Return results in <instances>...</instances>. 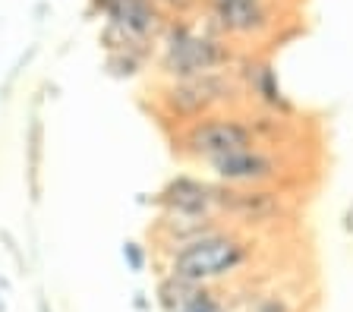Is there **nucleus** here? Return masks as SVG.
<instances>
[{"label": "nucleus", "instance_id": "obj_1", "mask_svg": "<svg viewBox=\"0 0 353 312\" xmlns=\"http://www.w3.org/2000/svg\"><path fill=\"white\" fill-rule=\"evenodd\" d=\"M252 259V240L236 227H218L212 233L183 243L170 253L168 275L183 278L192 284L214 287L221 281H230L250 265Z\"/></svg>", "mask_w": 353, "mask_h": 312}, {"label": "nucleus", "instance_id": "obj_2", "mask_svg": "<svg viewBox=\"0 0 353 312\" xmlns=\"http://www.w3.org/2000/svg\"><path fill=\"white\" fill-rule=\"evenodd\" d=\"M234 63V51H230L221 38L214 35H199L192 29H174L164 45L161 67L176 79H192V76L221 73Z\"/></svg>", "mask_w": 353, "mask_h": 312}, {"label": "nucleus", "instance_id": "obj_3", "mask_svg": "<svg viewBox=\"0 0 353 312\" xmlns=\"http://www.w3.org/2000/svg\"><path fill=\"white\" fill-rule=\"evenodd\" d=\"M252 145H259V129L240 117H202L192 120L183 133V152L202 161H214Z\"/></svg>", "mask_w": 353, "mask_h": 312}, {"label": "nucleus", "instance_id": "obj_4", "mask_svg": "<svg viewBox=\"0 0 353 312\" xmlns=\"http://www.w3.org/2000/svg\"><path fill=\"white\" fill-rule=\"evenodd\" d=\"M240 92V82L234 73L221 70V73H205V76H192V79H176L168 92V104L176 117H202L212 107L230 101V95Z\"/></svg>", "mask_w": 353, "mask_h": 312}, {"label": "nucleus", "instance_id": "obj_5", "mask_svg": "<svg viewBox=\"0 0 353 312\" xmlns=\"http://www.w3.org/2000/svg\"><path fill=\"white\" fill-rule=\"evenodd\" d=\"M208 167L224 186H268L284 174V161L274 152L259 149V145L214 158V161H208Z\"/></svg>", "mask_w": 353, "mask_h": 312}, {"label": "nucleus", "instance_id": "obj_6", "mask_svg": "<svg viewBox=\"0 0 353 312\" xmlns=\"http://www.w3.org/2000/svg\"><path fill=\"white\" fill-rule=\"evenodd\" d=\"M212 25L230 38H262L274 29L272 0H208Z\"/></svg>", "mask_w": 353, "mask_h": 312}, {"label": "nucleus", "instance_id": "obj_7", "mask_svg": "<svg viewBox=\"0 0 353 312\" xmlns=\"http://www.w3.org/2000/svg\"><path fill=\"white\" fill-rule=\"evenodd\" d=\"M161 202L168 215L176 218H214L221 215V196L218 186L196 177H176L161 189Z\"/></svg>", "mask_w": 353, "mask_h": 312}, {"label": "nucleus", "instance_id": "obj_8", "mask_svg": "<svg viewBox=\"0 0 353 312\" xmlns=\"http://www.w3.org/2000/svg\"><path fill=\"white\" fill-rule=\"evenodd\" d=\"M104 13L114 29L136 41H145L161 25V16L152 7V0H104Z\"/></svg>", "mask_w": 353, "mask_h": 312}, {"label": "nucleus", "instance_id": "obj_9", "mask_svg": "<svg viewBox=\"0 0 353 312\" xmlns=\"http://www.w3.org/2000/svg\"><path fill=\"white\" fill-rule=\"evenodd\" d=\"M212 287L205 284H192V281H183V278H174V275H164L158 281V290H154V303L161 312H180L186 306H192L196 300H202Z\"/></svg>", "mask_w": 353, "mask_h": 312}, {"label": "nucleus", "instance_id": "obj_10", "mask_svg": "<svg viewBox=\"0 0 353 312\" xmlns=\"http://www.w3.org/2000/svg\"><path fill=\"white\" fill-rule=\"evenodd\" d=\"M180 312H230V306L224 303V300H221V293L212 287L202 300H196L192 306H186V309H180Z\"/></svg>", "mask_w": 353, "mask_h": 312}, {"label": "nucleus", "instance_id": "obj_11", "mask_svg": "<svg viewBox=\"0 0 353 312\" xmlns=\"http://www.w3.org/2000/svg\"><path fill=\"white\" fill-rule=\"evenodd\" d=\"M123 259L132 271H142V268H145V253H142L139 243H126L123 246Z\"/></svg>", "mask_w": 353, "mask_h": 312}, {"label": "nucleus", "instance_id": "obj_12", "mask_svg": "<svg viewBox=\"0 0 353 312\" xmlns=\"http://www.w3.org/2000/svg\"><path fill=\"white\" fill-rule=\"evenodd\" d=\"M256 312H294V309L287 306L284 297H278V293H274V297H262V300H259Z\"/></svg>", "mask_w": 353, "mask_h": 312}, {"label": "nucleus", "instance_id": "obj_13", "mask_svg": "<svg viewBox=\"0 0 353 312\" xmlns=\"http://www.w3.org/2000/svg\"><path fill=\"white\" fill-rule=\"evenodd\" d=\"M132 306H136V309H139V312H145V309H148V300H145V293H136V300H132Z\"/></svg>", "mask_w": 353, "mask_h": 312}, {"label": "nucleus", "instance_id": "obj_14", "mask_svg": "<svg viewBox=\"0 0 353 312\" xmlns=\"http://www.w3.org/2000/svg\"><path fill=\"white\" fill-rule=\"evenodd\" d=\"M344 231H350V233H353V205L347 208V215H344Z\"/></svg>", "mask_w": 353, "mask_h": 312}, {"label": "nucleus", "instance_id": "obj_15", "mask_svg": "<svg viewBox=\"0 0 353 312\" xmlns=\"http://www.w3.org/2000/svg\"><path fill=\"white\" fill-rule=\"evenodd\" d=\"M41 312H48V306H41Z\"/></svg>", "mask_w": 353, "mask_h": 312}]
</instances>
